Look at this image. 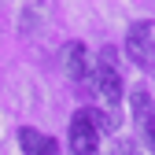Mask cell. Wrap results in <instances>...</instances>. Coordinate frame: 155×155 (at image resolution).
<instances>
[{"mask_svg":"<svg viewBox=\"0 0 155 155\" xmlns=\"http://www.w3.org/2000/svg\"><path fill=\"white\" fill-rule=\"evenodd\" d=\"M67 144H70V155H96V151H100V129H96L89 107H85V111H78L74 118H70Z\"/></svg>","mask_w":155,"mask_h":155,"instance_id":"cell-3","label":"cell"},{"mask_svg":"<svg viewBox=\"0 0 155 155\" xmlns=\"http://www.w3.org/2000/svg\"><path fill=\"white\" fill-rule=\"evenodd\" d=\"M89 114H92V122H96V129H100V133H104V129L114 133V129H118V122H122L114 107H107V111H89Z\"/></svg>","mask_w":155,"mask_h":155,"instance_id":"cell-7","label":"cell"},{"mask_svg":"<svg viewBox=\"0 0 155 155\" xmlns=\"http://www.w3.org/2000/svg\"><path fill=\"white\" fill-rule=\"evenodd\" d=\"M63 67H67V74L74 78V81H89L92 67H89V52H85L81 41H70V45L63 48Z\"/></svg>","mask_w":155,"mask_h":155,"instance_id":"cell-5","label":"cell"},{"mask_svg":"<svg viewBox=\"0 0 155 155\" xmlns=\"http://www.w3.org/2000/svg\"><path fill=\"white\" fill-rule=\"evenodd\" d=\"M126 55L137 67L155 70V22H133L126 33Z\"/></svg>","mask_w":155,"mask_h":155,"instance_id":"cell-2","label":"cell"},{"mask_svg":"<svg viewBox=\"0 0 155 155\" xmlns=\"http://www.w3.org/2000/svg\"><path fill=\"white\" fill-rule=\"evenodd\" d=\"M18 144H22L26 155H59V144H55L48 133L33 129V126H22V129H18Z\"/></svg>","mask_w":155,"mask_h":155,"instance_id":"cell-6","label":"cell"},{"mask_svg":"<svg viewBox=\"0 0 155 155\" xmlns=\"http://www.w3.org/2000/svg\"><path fill=\"white\" fill-rule=\"evenodd\" d=\"M92 81H96V96L107 104V107H118L122 100V74H118V59H114V48H104L100 59H96V70H92Z\"/></svg>","mask_w":155,"mask_h":155,"instance_id":"cell-1","label":"cell"},{"mask_svg":"<svg viewBox=\"0 0 155 155\" xmlns=\"http://www.w3.org/2000/svg\"><path fill=\"white\" fill-rule=\"evenodd\" d=\"M129 107H133V122H137L144 144H148V148H155V100H151L144 89H133Z\"/></svg>","mask_w":155,"mask_h":155,"instance_id":"cell-4","label":"cell"},{"mask_svg":"<svg viewBox=\"0 0 155 155\" xmlns=\"http://www.w3.org/2000/svg\"><path fill=\"white\" fill-rule=\"evenodd\" d=\"M111 155H140V144L137 140H114L111 144Z\"/></svg>","mask_w":155,"mask_h":155,"instance_id":"cell-8","label":"cell"}]
</instances>
